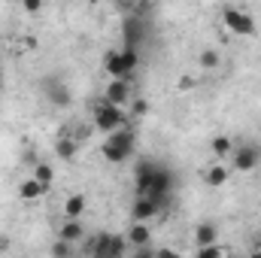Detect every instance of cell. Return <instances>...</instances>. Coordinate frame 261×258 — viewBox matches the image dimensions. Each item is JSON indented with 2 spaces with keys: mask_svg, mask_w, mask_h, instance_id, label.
Masks as SVG:
<instances>
[{
  "mask_svg": "<svg viewBox=\"0 0 261 258\" xmlns=\"http://www.w3.org/2000/svg\"><path fill=\"white\" fill-rule=\"evenodd\" d=\"M222 21H225V28H228L231 34H237V37H252V34H255V18H252L249 12L237 9V6H225V9H222Z\"/></svg>",
  "mask_w": 261,
  "mask_h": 258,
  "instance_id": "8992f818",
  "label": "cell"
},
{
  "mask_svg": "<svg viewBox=\"0 0 261 258\" xmlns=\"http://www.w3.org/2000/svg\"><path fill=\"white\" fill-rule=\"evenodd\" d=\"M85 249L91 258H128L130 246L125 234H97V237H88Z\"/></svg>",
  "mask_w": 261,
  "mask_h": 258,
  "instance_id": "277c9868",
  "label": "cell"
},
{
  "mask_svg": "<svg viewBox=\"0 0 261 258\" xmlns=\"http://www.w3.org/2000/svg\"><path fill=\"white\" fill-rule=\"evenodd\" d=\"M125 240H128L130 249L152 246V228H149V225H143V222H130V228L125 231Z\"/></svg>",
  "mask_w": 261,
  "mask_h": 258,
  "instance_id": "9c48e42d",
  "label": "cell"
},
{
  "mask_svg": "<svg viewBox=\"0 0 261 258\" xmlns=\"http://www.w3.org/2000/svg\"><path fill=\"white\" fill-rule=\"evenodd\" d=\"M134 176H137V197H149L158 210H164L173 192V173L164 164L143 158L134 164Z\"/></svg>",
  "mask_w": 261,
  "mask_h": 258,
  "instance_id": "6da1fadb",
  "label": "cell"
},
{
  "mask_svg": "<svg viewBox=\"0 0 261 258\" xmlns=\"http://www.w3.org/2000/svg\"><path fill=\"white\" fill-rule=\"evenodd\" d=\"M43 192H46V189H43L37 179H24V183L18 186V197H21V200H37V197H43Z\"/></svg>",
  "mask_w": 261,
  "mask_h": 258,
  "instance_id": "ac0fdd59",
  "label": "cell"
},
{
  "mask_svg": "<svg viewBox=\"0 0 261 258\" xmlns=\"http://www.w3.org/2000/svg\"><path fill=\"white\" fill-rule=\"evenodd\" d=\"M158 213H161V210H158L149 197H134V203H130V219H134V222H143V225H146V222L155 219Z\"/></svg>",
  "mask_w": 261,
  "mask_h": 258,
  "instance_id": "7c38bea8",
  "label": "cell"
},
{
  "mask_svg": "<svg viewBox=\"0 0 261 258\" xmlns=\"http://www.w3.org/2000/svg\"><path fill=\"white\" fill-rule=\"evenodd\" d=\"M195 258H222V249H219V243L216 246H203V249H197Z\"/></svg>",
  "mask_w": 261,
  "mask_h": 258,
  "instance_id": "cb8c5ba5",
  "label": "cell"
},
{
  "mask_svg": "<svg viewBox=\"0 0 261 258\" xmlns=\"http://www.w3.org/2000/svg\"><path fill=\"white\" fill-rule=\"evenodd\" d=\"M249 258H261V246H258V249H252V255H249Z\"/></svg>",
  "mask_w": 261,
  "mask_h": 258,
  "instance_id": "83f0119b",
  "label": "cell"
},
{
  "mask_svg": "<svg viewBox=\"0 0 261 258\" xmlns=\"http://www.w3.org/2000/svg\"><path fill=\"white\" fill-rule=\"evenodd\" d=\"M130 116L125 113V110H119V107H110V104H97L94 107V128L100 131V134H116L119 128H128Z\"/></svg>",
  "mask_w": 261,
  "mask_h": 258,
  "instance_id": "5b68a950",
  "label": "cell"
},
{
  "mask_svg": "<svg viewBox=\"0 0 261 258\" xmlns=\"http://www.w3.org/2000/svg\"><path fill=\"white\" fill-rule=\"evenodd\" d=\"M55 152H58V158H61V161H73V158H76V152H79V143H76L73 137H61V140L55 143Z\"/></svg>",
  "mask_w": 261,
  "mask_h": 258,
  "instance_id": "e0dca14e",
  "label": "cell"
},
{
  "mask_svg": "<svg viewBox=\"0 0 261 258\" xmlns=\"http://www.w3.org/2000/svg\"><path fill=\"white\" fill-rule=\"evenodd\" d=\"M85 207H88L85 194H67V200H64V216H67V219H82Z\"/></svg>",
  "mask_w": 261,
  "mask_h": 258,
  "instance_id": "9a60e30c",
  "label": "cell"
},
{
  "mask_svg": "<svg viewBox=\"0 0 261 258\" xmlns=\"http://www.w3.org/2000/svg\"><path fill=\"white\" fill-rule=\"evenodd\" d=\"M258 164H261V149L255 143L234 146V152H231V170H237V173H252Z\"/></svg>",
  "mask_w": 261,
  "mask_h": 258,
  "instance_id": "52a82bcc",
  "label": "cell"
},
{
  "mask_svg": "<svg viewBox=\"0 0 261 258\" xmlns=\"http://www.w3.org/2000/svg\"><path fill=\"white\" fill-rule=\"evenodd\" d=\"M128 258H155V246H143V249H130Z\"/></svg>",
  "mask_w": 261,
  "mask_h": 258,
  "instance_id": "d4e9b609",
  "label": "cell"
},
{
  "mask_svg": "<svg viewBox=\"0 0 261 258\" xmlns=\"http://www.w3.org/2000/svg\"><path fill=\"white\" fill-rule=\"evenodd\" d=\"M31 179H37L43 189H49V186H52V179H55V167H52V164H46V161H37V164H34V170H31Z\"/></svg>",
  "mask_w": 261,
  "mask_h": 258,
  "instance_id": "2e32d148",
  "label": "cell"
},
{
  "mask_svg": "<svg viewBox=\"0 0 261 258\" xmlns=\"http://www.w3.org/2000/svg\"><path fill=\"white\" fill-rule=\"evenodd\" d=\"M155 258H179V252H173V249L161 246V249H155Z\"/></svg>",
  "mask_w": 261,
  "mask_h": 258,
  "instance_id": "4316f807",
  "label": "cell"
},
{
  "mask_svg": "<svg viewBox=\"0 0 261 258\" xmlns=\"http://www.w3.org/2000/svg\"><path fill=\"white\" fill-rule=\"evenodd\" d=\"M216 240H219V228H216L213 222H200V225L195 228L197 249H203V246H216Z\"/></svg>",
  "mask_w": 261,
  "mask_h": 258,
  "instance_id": "5bb4252c",
  "label": "cell"
},
{
  "mask_svg": "<svg viewBox=\"0 0 261 258\" xmlns=\"http://www.w3.org/2000/svg\"><path fill=\"white\" fill-rule=\"evenodd\" d=\"M49 100L58 104V107H67V104H70V91H67L64 82H55V79H52V85H49Z\"/></svg>",
  "mask_w": 261,
  "mask_h": 258,
  "instance_id": "ffe728a7",
  "label": "cell"
},
{
  "mask_svg": "<svg viewBox=\"0 0 261 258\" xmlns=\"http://www.w3.org/2000/svg\"><path fill=\"white\" fill-rule=\"evenodd\" d=\"M82 237H85V228H82V219H67L64 225L58 228V240H64L70 246H76V243H82Z\"/></svg>",
  "mask_w": 261,
  "mask_h": 258,
  "instance_id": "4fadbf2b",
  "label": "cell"
},
{
  "mask_svg": "<svg viewBox=\"0 0 261 258\" xmlns=\"http://www.w3.org/2000/svg\"><path fill=\"white\" fill-rule=\"evenodd\" d=\"M21 6H24V12H31V15H34V12H40V9H43V3H40V0H24V3H21Z\"/></svg>",
  "mask_w": 261,
  "mask_h": 258,
  "instance_id": "484cf974",
  "label": "cell"
},
{
  "mask_svg": "<svg viewBox=\"0 0 261 258\" xmlns=\"http://www.w3.org/2000/svg\"><path fill=\"white\" fill-rule=\"evenodd\" d=\"M213 155L216 158H231V152H234V140L231 137H213Z\"/></svg>",
  "mask_w": 261,
  "mask_h": 258,
  "instance_id": "d6986e66",
  "label": "cell"
},
{
  "mask_svg": "<svg viewBox=\"0 0 261 258\" xmlns=\"http://www.w3.org/2000/svg\"><path fill=\"white\" fill-rule=\"evenodd\" d=\"M122 34H125V49H140V43L146 37V24L140 18H125Z\"/></svg>",
  "mask_w": 261,
  "mask_h": 258,
  "instance_id": "30bf717a",
  "label": "cell"
},
{
  "mask_svg": "<svg viewBox=\"0 0 261 258\" xmlns=\"http://www.w3.org/2000/svg\"><path fill=\"white\" fill-rule=\"evenodd\" d=\"M49 252H52V258H73V246L64 243V240H55Z\"/></svg>",
  "mask_w": 261,
  "mask_h": 258,
  "instance_id": "7402d4cb",
  "label": "cell"
},
{
  "mask_svg": "<svg viewBox=\"0 0 261 258\" xmlns=\"http://www.w3.org/2000/svg\"><path fill=\"white\" fill-rule=\"evenodd\" d=\"M140 64V52L137 49H113L103 55V70L110 73V79H119V82H130L134 85V73Z\"/></svg>",
  "mask_w": 261,
  "mask_h": 258,
  "instance_id": "3957f363",
  "label": "cell"
},
{
  "mask_svg": "<svg viewBox=\"0 0 261 258\" xmlns=\"http://www.w3.org/2000/svg\"><path fill=\"white\" fill-rule=\"evenodd\" d=\"M3 246H6V240H3V237H0V249H3Z\"/></svg>",
  "mask_w": 261,
  "mask_h": 258,
  "instance_id": "f1b7e54d",
  "label": "cell"
},
{
  "mask_svg": "<svg viewBox=\"0 0 261 258\" xmlns=\"http://www.w3.org/2000/svg\"><path fill=\"white\" fill-rule=\"evenodd\" d=\"M130 100H134V85H130V82H119V79H110V82H107V88H103V104L125 110V104H130Z\"/></svg>",
  "mask_w": 261,
  "mask_h": 258,
  "instance_id": "ba28073f",
  "label": "cell"
},
{
  "mask_svg": "<svg viewBox=\"0 0 261 258\" xmlns=\"http://www.w3.org/2000/svg\"><path fill=\"white\" fill-rule=\"evenodd\" d=\"M197 64L203 67V70H216V67L222 64V55H219L216 49H203V52L197 55Z\"/></svg>",
  "mask_w": 261,
  "mask_h": 258,
  "instance_id": "44dd1931",
  "label": "cell"
},
{
  "mask_svg": "<svg viewBox=\"0 0 261 258\" xmlns=\"http://www.w3.org/2000/svg\"><path fill=\"white\" fill-rule=\"evenodd\" d=\"M134 149H137V131L128 125V128H119L116 134H110V137L103 140L100 155H103L110 164H125L130 155H134Z\"/></svg>",
  "mask_w": 261,
  "mask_h": 258,
  "instance_id": "7a4b0ae2",
  "label": "cell"
},
{
  "mask_svg": "<svg viewBox=\"0 0 261 258\" xmlns=\"http://www.w3.org/2000/svg\"><path fill=\"white\" fill-rule=\"evenodd\" d=\"M146 113H149V104L143 97H134L130 100V116H146Z\"/></svg>",
  "mask_w": 261,
  "mask_h": 258,
  "instance_id": "603a6c76",
  "label": "cell"
},
{
  "mask_svg": "<svg viewBox=\"0 0 261 258\" xmlns=\"http://www.w3.org/2000/svg\"><path fill=\"white\" fill-rule=\"evenodd\" d=\"M231 173H234V170H231L228 164H222V161H219V164H213V167H206V170H203V183H206L210 189H222V186H228Z\"/></svg>",
  "mask_w": 261,
  "mask_h": 258,
  "instance_id": "8fae6325",
  "label": "cell"
}]
</instances>
